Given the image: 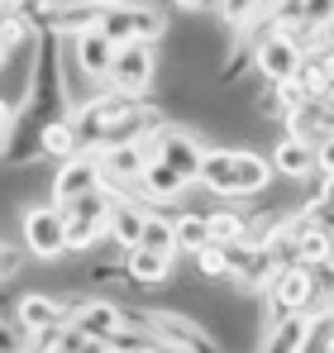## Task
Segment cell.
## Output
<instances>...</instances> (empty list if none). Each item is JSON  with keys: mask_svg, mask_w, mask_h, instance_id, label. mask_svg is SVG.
Listing matches in <instances>:
<instances>
[{"mask_svg": "<svg viewBox=\"0 0 334 353\" xmlns=\"http://www.w3.org/2000/svg\"><path fill=\"white\" fill-rule=\"evenodd\" d=\"M101 34L115 48H124V43H163L167 19H163V10L148 5V0H124V5L101 14Z\"/></svg>", "mask_w": 334, "mask_h": 353, "instance_id": "6da1fadb", "label": "cell"}, {"mask_svg": "<svg viewBox=\"0 0 334 353\" xmlns=\"http://www.w3.org/2000/svg\"><path fill=\"white\" fill-rule=\"evenodd\" d=\"M19 239L39 263H62L67 258V215L53 201H34L19 210Z\"/></svg>", "mask_w": 334, "mask_h": 353, "instance_id": "7a4b0ae2", "label": "cell"}, {"mask_svg": "<svg viewBox=\"0 0 334 353\" xmlns=\"http://www.w3.org/2000/svg\"><path fill=\"white\" fill-rule=\"evenodd\" d=\"M110 210H115V196L101 186L81 201H72L62 215H67V253H91L101 239L110 234Z\"/></svg>", "mask_w": 334, "mask_h": 353, "instance_id": "3957f363", "label": "cell"}, {"mask_svg": "<svg viewBox=\"0 0 334 353\" xmlns=\"http://www.w3.org/2000/svg\"><path fill=\"white\" fill-rule=\"evenodd\" d=\"M77 301L81 296H62V292H48V287H34L14 301V320L39 339V334H53V330H67L72 315H77Z\"/></svg>", "mask_w": 334, "mask_h": 353, "instance_id": "277c9868", "label": "cell"}, {"mask_svg": "<svg viewBox=\"0 0 334 353\" xmlns=\"http://www.w3.org/2000/svg\"><path fill=\"white\" fill-rule=\"evenodd\" d=\"M263 310H268V325H277L286 315H311L315 310V282H311V268H286L277 272L268 287H263Z\"/></svg>", "mask_w": 334, "mask_h": 353, "instance_id": "5b68a950", "label": "cell"}, {"mask_svg": "<svg viewBox=\"0 0 334 353\" xmlns=\"http://www.w3.org/2000/svg\"><path fill=\"white\" fill-rule=\"evenodd\" d=\"M148 143H153V158H163L167 168H177V172L196 186V176H201V158H206V139H201L191 124H172V119H167Z\"/></svg>", "mask_w": 334, "mask_h": 353, "instance_id": "8992f818", "label": "cell"}, {"mask_svg": "<svg viewBox=\"0 0 334 353\" xmlns=\"http://www.w3.org/2000/svg\"><path fill=\"white\" fill-rule=\"evenodd\" d=\"M101 176H106V172H101V158H96V153H77V158H67V163H57V168H53L48 201H53L57 210H67L72 201L101 191Z\"/></svg>", "mask_w": 334, "mask_h": 353, "instance_id": "52a82bcc", "label": "cell"}, {"mask_svg": "<svg viewBox=\"0 0 334 353\" xmlns=\"http://www.w3.org/2000/svg\"><path fill=\"white\" fill-rule=\"evenodd\" d=\"M153 77H158L153 43H124V48H115V67H110V81L106 86L124 91V96H148L153 91Z\"/></svg>", "mask_w": 334, "mask_h": 353, "instance_id": "ba28073f", "label": "cell"}, {"mask_svg": "<svg viewBox=\"0 0 334 353\" xmlns=\"http://www.w3.org/2000/svg\"><path fill=\"white\" fill-rule=\"evenodd\" d=\"M196 186H206L220 201H244V181H239V148H206Z\"/></svg>", "mask_w": 334, "mask_h": 353, "instance_id": "9c48e42d", "label": "cell"}, {"mask_svg": "<svg viewBox=\"0 0 334 353\" xmlns=\"http://www.w3.org/2000/svg\"><path fill=\"white\" fill-rule=\"evenodd\" d=\"M301 62H306V48L291 43V39H282V34H268V39L253 48V67H258L263 81H291Z\"/></svg>", "mask_w": 334, "mask_h": 353, "instance_id": "30bf717a", "label": "cell"}, {"mask_svg": "<svg viewBox=\"0 0 334 353\" xmlns=\"http://www.w3.org/2000/svg\"><path fill=\"white\" fill-rule=\"evenodd\" d=\"M72 58H77V67L96 81V86H106L110 81V67H115V43L101 34V29H91V34H77L72 39V48H67Z\"/></svg>", "mask_w": 334, "mask_h": 353, "instance_id": "8fae6325", "label": "cell"}, {"mask_svg": "<svg viewBox=\"0 0 334 353\" xmlns=\"http://www.w3.org/2000/svg\"><path fill=\"white\" fill-rule=\"evenodd\" d=\"M96 158H101V172L110 176V181H139L144 168L153 163V143H148V139H139V143H119V148H101Z\"/></svg>", "mask_w": 334, "mask_h": 353, "instance_id": "7c38bea8", "label": "cell"}, {"mask_svg": "<svg viewBox=\"0 0 334 353\" xmlns=\"http://www.w3.org/2000/svg\"><path fill=\"white\" fill-rule=\"evenodd\" d=\"M72 330L96 334V339H110L115 330H124V305L119 301H91V296H81L77 301V315H72Z\"/></svg>", "mask_w": 334, "mask_h": 353, "instance_id": "4fadbf2b", "label": "cell"}, {"mask_svg": "<svg viewBox=\"0 0 334 353\" xmlns=\"http://www.w3.org/2000/svg\"><path fill=\"white\" fill-rule=\"evenodd\" d=\"M144 225H148V205H134V201H115L110 210V243H115V258H124L129 248L144 243Z\"/></svg>", "mask_w": 334, "mask_h": 353, "instance_id": "5bb4252c", "label": "cell"}, {"mask_svg": "<svg viewBox=\"0 0 334 353\" xmlns=\"http://www.w3.org/2000/svg\"><path fill=\"white\" fill-rule=\"evenodd\" d=\"M124 263H129V277H134V287H163V282H172V253H158V248H129L124 253Z\"/></svg>", "mask_w": 334, "mask_h": 353, "instance_id": "9a60e30c", "label": "cell"}, {"mask_svg": "<svg viewBox=\"0 0 334 353\" xmlns=\"http://www.w3.org/2000/svg\"><path fill=\"white\" fill-rule=\"evenodd\" d=\"M268 163H273V172H277V176L301 181V176L315 172V143H301V139H286V134H282Z\"/></svg>", "mask_w": 334, "mask_h": 353, "instance_id": "2e32d148", "label": "cell"}, {"mask_svg": "<svg viewBox=\"0 0 334 353\" xmlns=\"http://www.w3.org/2000/svg\"><path fill=\"white\" fill-rule=\"evenodd\" d=\"M81 153V143H77V129H72V119L67 115H57V119H48L43 129H39V158L43 163H67V158H77Z\"/></svg>", "mask_w": 334, "mask_h": 353, "instance_id": "e0dca14e", "label": "cell"}, {"mask_svg": "<svg viewBox=\"0 0 334 353\" xmlns=\"http://www.w3.org/2000/svg\"><path fill=\"white\" fill-rule=\"evenodd\" d=\"M291 234H296V248H301V263H330L334 258V234L325 225L306 220V215H291Z\"/></svg>", "mask_w": 334, "mask_h": 353, "instance_id": "ac0fdd59", "label": "cell"}, {"mask_svg": "<svg viewBox=\"0 0 334 353\" xmlns=\"http://www.w3.org/2000/svg\"><path fill=\"white\" fill-rule=\"evenodd\" d=\"M306 330H311V315H286L277 325H268L258 353H301L306 349Z\"/></svg>", "mask_w": 334, "mask_h": 353, "instance_id": "d6986e66", "label": "cell"}, {"mask_svg": "<svg viewBox=\"0 0 334 353\" xmlns=\"http://www.w3.org/2000/svg\"><path fill=\"white\" fill-rule=\"evenodd\" d=\"M248 201L244 205H220V210H206V230H210V243H234V239L248 234Z\"/></svg>", "mask_w": 334, "mask_h": 353, "instance_id": "ffe728a7", "label": "cell"}, {"mask_svg": "<svg viewBox=\"0 0 334 353\" xmlns=\"http://www.w3.org/2000/svg\"><path fill=\"white\" fill-rule=\"evenodd\" d=\"M0 39L10 43V53L39 43V24H34V14L19 10V5H5V10H0Z\"/></svg>", "mask_w": 334, "mask_h": 353, "instance_id": "44dd1931", "label": "cell"}, {"mask_svg": "<svg viewBox=\"0 0 334 353\" xmlns=\"http://www.w3.org/2000/svg\"><path fill=\"white\" fill-rule=\"evenodd\" d=\"M172 239H177V253H201L210 243V230H206V210H186L172 220Z\"/></svg>", "mask_w": 334, "mask_h": 353, "instance_id": "7402d4cb", "label": "cell"}, {"mask_svg": "<svg viewBox=\"0 0 334 353\" xmlns=\"http://www.w3.org/2000/svg\"><path fill=\"white\" fill-rule=\"evenodd\" d=\"M215 10H220V29L234 39L263 14V0H215Z\"/></svg>", "mask_w": 334, "mask_h": 353, "instance_id": "603a6c76", "label": "cell"}, {"mask_svg": "<svg viewBox=\"0 0 334 353\" xmlns=\"http://www.w3.org/2000/svg\"><path fill=\"white\" fill-rule=\"evenodd\" d=\"M301 353H334V305L311 310V330H306V349Z\"/></svg>", "mask_w": 334, "mask_h": 353, "instance_id": "cb8c5ba5", "label": "cell"}, {"mask_svg": "<svg viewBox=\"0 0 334 353\" xmlns=\"http://www.w3.org/2000/svg\"><path fill=\"white\" fill-rule=\"evenodd\" d=\"M291 81L301 86V96H306V101H320V96L330 91V77H325V67L311 58V53H306V62L296 67V77H291Z\"/></svg>", "mask_w": 334, "mask_h": 353, "instance_id": "d4e9b609", "label": "cell"}, {"mask_svg": "<svg viewBox=\"0 0 334 353\" xmlns=\"http://www.w3.org/2000/svg\"><path fill=\"white\" fill-rule=\"evenodd\" d=\"M144 248H158V253H172V258H177L172 215H158V210H148V225H144Z\"/></svg>", "mask_w": 334, "mask_h": 353, "instance_id": "484cf974", "label": "cell"}, {"mask_svg": "<svg viewBox=\"0 0 334 353\" xmlns=\"http://www.w3.org/2000/svg\"><path fill=\"white\" fill-rule=\"evenodd\" d=\"M29 349H34V334H29L14 315H10V320L0 315V353H29Z\"/></svg>", "mask_w": 334, "mask_h": 353, "instance_id": "4316f807", "label": "cell"}, {"mask_svg": "<svg viewBox=\"0 0 334 353\" xmlns=\"http://www.w3.org/2000/svg\"><path fill=\"white\" fill-rule=\"evenodd\" d=\"M196 258V272L206 277V282H224V253H220V243H206L201 253H191Z\"/></svg>", "mask_w": 334, "mask_h": 353, "instance_id": "83f0119b", "label": "cell"}, {"mask_svg": "<svg viewBox=\"0 0 334 353\" xmlns=\"http://www.w3.org/2000/svg\"><path fill=\"white\" fill-rule=\"evenodd\" d=\"M315 168L325 176H334V129H325V134L315 139Z\"/></svg>", "mask_w": 334, "mask_h": 353, "instance_id": "f1b7e54d", "label": "cell"}, {"mask_svg": "<svg viewBox=\"0 0 334 353\" xmlns=\"http://www.w3.org/2000/svg\"><path fill=\"white\" fill-rule=\"evenodd\" d=\"M14 119H19V101L14 96H0V134H10Z\"/></svg>", "mask_w": 334, "mask_h": 353, "instance_id": "f546056e", "label": "cell"}, {"mask_svg": "<svg viewBox=\"0 0 334 353\" xmlns=\"http://www.w3.org/2000/svg\"><path fill=\"white\" fill-rule=\"evenodd\" d=\"M14 272H19V253H10V248L0 243V282H5V277H14Z\"/></svg>", "mask_w": 334, "mask_h": 353, "instance_id": "4dcf8cb0", "label": "cell"}, {"mask_svg": "<svg viewBox=\"0 0 334 353\" xmlns=\"http://www.w3.org/2000/svg\"><path fill=\"white\" fill-rule=\"evenodd\" d=\"M172 5H177V10H181V14H196V10H206V5H210V0H172Z\"/></svg>", "mask_w": 334, "mask_h": 353, "instance_id": "1f68e13d", "label": "cell"}, {"mask_svg": "<svg viewBox=\"0 0 334 353\" xmlns=\"http://www.w3.org/2000/svg\"><path fill=\"white\" fill-rule=\"evenodd\" d=\"M10 58H14V53H10V43H5V39H0V72H5V67H10Z\"/></svg>", "mask_w": 334, "mask_h": 353, "instance_id": "d6a6232c", "label": "cell"}, {"mask_svg": "<svg viewBox=\"0 0 334 353\" xmlns=\"http://www.w3.org/2000/svg\"><path fill=\"white\" fill-rule=\"evenodd\" d=\"M96 10H115V5H124V0H91Z\"/></svg>", "mask_w": 334, "mask_h": 353, "instance_id": "836d02e7", "label": "cell"}, {"mask_svg": "<svg viewBox=\"0 0 334 353\" xmlns=\"http://www.w3.org/2000/svg\"><path fill=\"white\" fill-rule=\"evenodd\" d=\"M5 153H10V134H0V158H5Z\"/></svg>", "mask_w": 334, "mask_h": 353, "instance_id": "e575fe53", "label": "cell"}, {"mask_svg": "<svg viewBox=\"0 0 334 353\" xmlns=\"http://www.w3.org/2000/svg\"><path fill=\"white\" fill-rule=\"evenodd\" d=\"M144 353H163V349H158V344H148V349H144Z\"/></svg>", "mask_w": 334, "mask_h": 353, "instance_id": "d590c367", "label": "cell"}, {"mask_svg": "<svg viewBox=\"0 0 334 353\" xmlns=\"http://www.w3.org/2000/svg\"><path fill=\"white\" fill-rule=\"evenodd\" d=\"M5 5H10V0H0V10H5Z\"/></svg>", "mask_w": 334, "mask_h": 353, "instance_id": "8d00e7d4", "label": "cell"}]
</instances>
